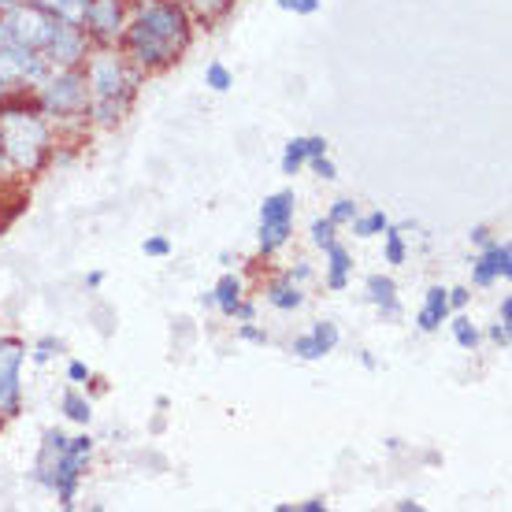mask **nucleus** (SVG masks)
Returning a JSON list of instances; mask_svg holds the SVG:
<instances>
[{"mask_svg": "<svg viewBox=\"0 0 512 512\" xmlns=\"http://www.w3.org/2000/svg\"><path fill=\"white\" fill-rule=\"evenodd\" d=\"M360 364H364V368H372V372H375V357H372V353H360Z\"/></svg>", "mask_w": 512, "mask_h": 512, "instance_id": "49530a36", "label": "nucleus"}, {"mask_svg": "<svg viewBox=\"0 0 512 512\" xmlns=\"http://www.w3.org/2000/svg\"><path fill=\"white\" fill-rule=\"evenodd\" d=\"M364 294H368V301L379 308V316H383L386 323H397L401 316H405V305H401V297H397L394 275H386V271L368 275V279H364Z\"/></svg>", "mask_w": 512, "mask_h": 512, "instance_id": "4468645a", "label": "nucleus"}, {"mask_svg": "<svg viewBox=\"0 0 512 512\" xmlns=\"http://www.w3.org/2000/svg\"><path fill=\"white\" fill-rule=\"evenodd\" d=\"M23 364L26 342L23 338H0V427L23 412Z\"/></svg>", "mask_w": 512, "mask_h": 512, "instance_id": "0eeeda50", "label": "nucleus"}, {"mask_svg": "<svg viewBox=\"0 0 512 512\" xmlns=\"http://www.w3.org/2000/svg\"><path fill=\"white\" fill-rule=\"evenodd\" d=\"M49 75V64L45 56L34 49H23V45H4L0 49V78L12 93H34Z\"/></svg>", "mask_w": 512, "mask_h": 512, "instance_id": "1a4fd4ad", "label": "nucleus"}, {"mask_svg": "<svg viewBox=\"0 0 512 512\" xmlns=\"http://www.w3.org/2000/svg\"><path fill=\"white\" fill-rule=\"evenodd\" d=\"M141 253L153 256V260H167V256L175 253V245H171V238H167V234H149V238L141 242Z\"/></svg>", "mask_w": 512, "mask_h": 512, "instance_id": "c85d7f7f", "label": "nucleus"}, {"mask_svg": "<svg viewBox=\"0 0 512 512\" xmlns=\"http://www.w3.org/2000/svg\"><path fill=\"white\" fill-rule=\"evenodd\" d=\"M446 323H449V334H453V342H457L464 353H475V349H479V342H483V331H479V327H475V323L468 320L464 312H449Z\"/></svg>", "mask_w": 512, "mask_h": 512, "instance_id": "412c9836", "label": "nucleus"}, {"mask_svg": "<svg viewBox=\"0 0 512 512\" xmlns=\"http://www.w3.org/2000/svg\"><path fill=\"white\" fill-rule=\"evenodd\" d=\"M104 286V271L97 268V271H86V290H101Z\"/></svg>", "mask_w": 512, "mask_h": 512, "instance_id": "37998d69", "label": "nucleus"}, {"mask_svg": "<svg viewBox=\"0 0 512 512\" xmlns=\"http://www.w3.org/2000/svg\"><path fill=\"white\" fill-rule=\"evenodd\" d=\"M305 167H312V175H320L323 182H334V179H338V164H334V160L327 153H323V156H312V160H308Z\"/></svg>", "mask_w": 512, "mask_h": 512, "instance_id": "72a5a7b5", "label": "nucleus"}, {"mask_svg": "<svg viewBox=\"0 0 512 512\" xmlns=\"http://www.w3.org/2000/svg\"><path fill=\"white\" fill-rule=\"evenodd\" d=\"M67 383L71 386H90L93 383V368L86 360H67Z\"/></svg>", "mask_w": 512, "mask_h": 512, "instance_id": "473e14b6", "label": "nucleus"}, {"mask_svg": "<svg viewBox=\"0 0 512 512\" xmlns=\"http://www.w3.org/2000/svg\"><path fill=\"white\" fill-rule=\"evenodd\" d=\"M34 101H38V108L56 130L86 127L90 123V82H86L82 67L49 71L45 82L34 90Z\"/></svg>", "mask_w": 512, "mask_h": 512, "instance_id": "20e7f679", "label": "nucleus"}, {"mask_svg": "<svg viewBox=\"0 0 512 512\" xmlns=\"http://www.w3.org/2000/svg\"><path fill=\"white\" fill-rule=\"evenodd\" d=\"M334 231H338V227H334L331 219L316 216V219H312V227H308V242L316 245V249H323L327 242H334Z\"/></svg>", "mask_w": 512, "mask_h": 512, "instance_id": "cd10ccee", "label": "nucleus"}, {"mask_svg": "<svg viewBox=\"0 0 512 512\" xmlns=\"http://www.w3.org/2000/svg\"><path fill=\"white\" fill-rule=\"evenodd\" d=\"M0 19H4V26H8L12 45H23V49H34V52L45 49L52 38V30H56V19H52L49 12H41V8H34L30 0L15 4L12 12H4Z\"/></svg>", "mask_w": 512, "mask_h": 512, "instance_id": "9d476101", "label": "nucleus"}, {"mask_svg": "<svg viewBox=\"0 0 512 512\" xmlns=\"http://www.w3.org/2000/svg\"><path fill=\"white\" fill-rule=\"evenodd\" d=\"M323 264H327L323 286H327L331 294H346V290H349V279H353V253H349L346 245L334 238V242L323 245Z\"/></svg>", "mask_w": 512, "mask_h": 512, "instance_id": "2eb2a0df", "label": "nucleus"}, {"mask_svg": "<svg viewBox=\"0 0 512 512\" xmlns=\"http://www.w3.org/2000/svg\"><path fill=\"white\" fill-rule=\"evenodd\" d=\"M182 4L193 15V23H219L234 8V0H182Z\"/></svg>", "mask_w": 512, "mask_h": 512, "instance_id": "5701e85b", "label": "nucleus"}, {"mask_svg": "<svg viewBox=\"0 0 512 512\" xmlns=\"http://www.w3.org/2000/svg\"><path fill=\"white\" fill-rule=\"evenodd\" d=\"M15 4H23V0H0V15H4V12H12Z\"/></svg>", "mask_w": 512, "mask_h": 512, "instance_id": "a18cd8bd", "label": "nucleus"}, {"mask_svg": "<svg viewBox=\"0 0 512 512\" xmlns=\"http://www.w3.org/2000/svg\"><path fill=\"white\" fill-rule=\"evenodd\" d=\"M212 297H216L219 312H223L227 320H234V308H238V301L245 297V279L242 275H234V271L219 275V282L212 286Z\"/></svg>", "mask_w": 512, "mask_h": 512, "instance_id": "a211bd4d", "label": "nucleus"}, {"mask_svg": "<svg viewBox=\"0 0 512 512\" xmlns=\"http://www.w3.org/2000/svg\"><path fill=\"white\" fill-rule=\"evenodd\" d=\"M509 279H512V245L494 238L487 249H479L472 256V282L479 290H487L494 282H509Z\"/></svg>", "mask_w": 512, "mask_h": 512, "instance_id": "f8f14e48", "label": "nucleus"}, {"mask_svg": "<svg viewBox=\"0 0 512 512\" xmlns=\"http://www.w3.org/2000/svg\"><path fill=\"white\" fill-rule=\"evenodd\" d=\"M449 320V297H446V286H427V294H423V308L416 312V327L423 334H435L442 331V323Z\"/></svg>", "mask_w": 512, "mask_h": 512, "instance_id": "dca6fc26", "label": "nucleus"}, {"mask_svg": "<svg viewBox=\"0 0 512 512\" xmlns=\"http://www.w3.org/2000/svg\"><path fill=\"white\" fill-rule=\"evenodd\" d=\"M205 86L212 93H227L234 86V71L223 60H212V64L205 67Z\"/></svg>", "mask_w": 512, "mask_h": 512, "instance_id": "a878e982", "label": "nucleus"}, {"mask_svg": "<svg viewBox=\"0 0 512 512\" xmlns=\"http://www.w3.org/2000/svg\"><path fill=\"white\" fill-rule=\"evenodd\" d=\"M8 41H12V38H8V26H4V19H0V49H4Z\"/></svg>", "mask_w": 512, "mask_h": 512, "instance_id": "de8ad7c7", "label": "nucleus"}, {"mask_svg": "<svg viewBox=\"0 0 512 512\" xmlns=\"http://www.w3.org/2000/svg\"><path fill=\"white\" fill-rule=\"evenodd\" d=\"M360 205L353 201V197H338V201H331V208H327V219H331L334 227H349V219L357 216Z\"/></svg>", "mask_w": 512, "mask_h": 512, "instance_id": "bb28decb", "label": "nucleus"}, {"mask_svg": "<svg viewBox=\"0 0 512 512\" xmlns=\"http://www.w3.org/2000/svg\"><path fill=\"white\" fill-rule=\"evenodd\" d=\"M331 505L323 498H308V501H294V512H327Z\"/></svg>", "mask_w": 512, "mask_h": 512, "instance_id": "58836bf2", "label": "nucleus"}, {"mask_svg": "<svg viewBox=\"0 0 512 512\" xmlns=\"http://www.w3.org/2000/svg\"><path fill=\"white\" fill-rule=\"evenodd\" d=\"M498 323H505V327H512V297L505 294L498 305Z\"/></svg>", "mask_w": 512, "mask_h": 512, "instance_id": "79ce46f5", "label": "nucleus"}, {"mask_svg": "<svg viewBox=\"0 0 512 512\" xmlns=\"http://www.w3.org/2000/svg\"><path fill=\"white\" fill-rule=\"evenodd\" d=\"M282 12L290 15H301V19H308V15H320L323 0H275Z\"/></svg>", "mask_w": 512, "mask_h": 512, "instance_id": "7c9ffc66", "label": "nucleus"}, {"mask_svg": "<svg viewBox=\"0 0 512 512\" xmlns=\"http://www.w3.org/2000/svg\"><path fill=\"white\" fill-rule=\"evenodd\" d=\"M282 275H286V279H294V282H301V286H305V282L312 279V264H308V260H297L294 268H286V271H282Z\"/></svg>", "mask_w": 512, "mask_h": 512, "instance_id": "e433bc0d", "label": "nucleus"}, {"mask_svg": "<svg viewBox=\"0 0 512 512\" xmlns=\"http://www.w3.org/2000/svg\"><path fill=\"white\" fill-rule=\"evenodd\" d=\"M468 238H472L475 249H487V245L494 242V231H490L487 223H479V227H472V231H468Z\"/></svg>", "mask_w": 512, "mask_h": 512, "instance_id": "c9c22d12", "label": "nucleus"}, {"mask_svg": "<svg viewBox=\"0 0 512 512\" xmlns=\"http://www.w3.org/2000/svg\"><path fill=\"white\" fill-rule=\"evenodd\" d=\"M386 227H390V216H386L383 208H372V212H357V216L349 219V231L357 234L360 242H368V238H379Z\"/></svg>", "mask_w": 512, "mask_h": 512, "instance_id": "4be33fe9", "label": "nucleus"}, {"mask_svg": "<svg viewBox=\"0 0 512 512\" xmlns=\"http://www.w3.org/2000/svg\"><path fill=\"white\" fill-rule=\"evenodd\" d=\"M30 4L41 8V12H49L56 23L82 26V12H86V4H90V0H30Z\"/></svg>", "mask_w": 512, "mask_h": 512, "instance_id": "aec40b11", "label": "nucleus"}, {"mask_svg": "<svg viewBox=\"0 0 512 512\" xmlns=\"http://www.w3.org/2000/svg\"><path fill=\"white\" fill-rule=\"evenodd\" d=\"M490 342H494V346H501V349H509L512 346V327H505V323H494V327H490Z\"/></svg>", "mask_w": 512, "mask_h": 512, "instance_id": "4c0bfd02", "label": "nucleus"}, {"mask_svg": "<svg viewBox=\"0 0 512 512\" xmlns=\"http://www.w3.org/2000/svg\"><path fill=\"white\" fill-rule=\"evenodd\" d=\"M297 197L294 190H275L260 201V227H256V253L275 256L294 238Z\"/></svg>", "mask_w": 512, "mask_h": 512, "instance_id": "423d86ee", "label": "nucleus"}, {"mask_svg": "<svg viewBox=\"0 0 512 512\" xmlns=\"http://www.w3.org/2000/svg\"><path fill=\"white\" fill-rule=\"evenodd\" d=\"M338 342H342L338 323L320 320V323H312V331L308 334H297L294 342H290V353H294L297 360H323L338 349Z\"/></svg>", "mask_w": 512, "mask_h": 512, "instance_id": "ddd939ff", "label": "nucleus"}, {"mask_svg": "<svg viewBox=\"0 0 512 512\" xmlns=\"http://www.w3.org/2000/svg\"><path fill=\"white\" fill-rule=\"evenodd\" d=\"M327 149H331V145H327L323 134H308V160H312V156H323Z\"/></svg>", "mask_w": 512, "mask_h": 512, "instance_id": "a19ab883", "label": "nucleus"}, {"mask_svg": "<svg viewBox=\"0 0 512 512\" xmlns=\"http://www.w3.org/2000/svg\"><path fill=\"white\" fill-rule=\"evenodd\" d=\"M60 412H64L67 420L71 423H78V427H90V420H93V401L78 386H71V390H64L60 394Z\"/></svg>", "mask_w": 512, "mask_h": 512, "instance_id": "6ab92c4d", "label": "nucleus"}, {"mask_svg": "<svg viewBox=\"0 0 512 512\" xmlns=\"http://www.w3.org/2000/svg\"><path fill=\"white\" fill-rule=\"evenodd\" d=\"M234 320H238V323L256 320V305H253V301H245V297H242V301H238V308H234Z\"/></svg>", "mask_w": 512, "mask_h": 512, "instance_id": "ea45409f", "label": "nucleus"}, {"mask_svg": "<svg viewBox=\"0 0 512 512\" xmlns=\"http://www.w3.org/2000/svg\"><path fill=\"white\" fill-rule=\"evenodd\" d=\"M193 26L197 23L182 0H138V8H130V23L119 49L141 75L167 71L190 52Z\"/></svg>", "mask_w": 512, "mask_h": 512, "instance_id": "f257e3e1", "label": "nucleus"}, {"mask_svg": "<svg viewBox=\"0 0 512 512\" xmlns=\"http://www.w3.org/2000/svg\"><path fill=\"white\" fill-rule=\"evenodd\" d=\"M12 171H8V160H4V153H0V179H8Z\"/></svg>", "mask_w": 512, "mask_h": 512, "instance_id": "8fccbe9b", "label": "nucleus"}, {"mask_svg": "<svg viewBox=\"0 0 512 512\" xmlns=\"http://www.w3.org/2000/svg\"><path fill=\"white\" fill-rule=\"evenodd\" d=\"M90 49H93V41L86 38V30H82V26L56 23V30H52L49 45L41 49V56H45L49 71H67V67H82V64H86Z\"/></svg>", "mask_w": 512, "mask_h": 512, "instance_id": "9b49d317", "label": "nucleus"}, {"mask_svg": "<svg viewBox=\"0 0 512 512\" xmlns=\"http://www.w3.org/2000/svg\"><path fill=\"white\" fill-rule=\"evenodd\" d=\"M60 349H64V342H60V338H38V342H34V349H26V353H30V360H34V364H49Z\"/></svg>", "mask_w": 512, "mask_h": 512, "instance_id": "c756f323", "label": "nucleus"}, {"mask_svg": "<svg viewBox=\"0 0 512 512\" xmlns=\"http://www.w3.org/2000/svg\"><path fill=\"white\" fill-rule=\"evenodd\" d=\"M56 127L38 108L34 93H8L0 101V153L12 175H38L52 160Z\"/></svg>", "mask_w": 512, "mask_h": 512, "instance_id": "f03ea898", "label": "nucleus"}, {"mask_svg": "<svg viewBox=\"0 0 512 512\" xmlns=\"http://www.w3.org/2000/svg\"><path fill=\"white\" fill-rule=\"evenodd\" d=\"M201 305H205V308H216V297H212V290H208V294H201Z\"/></svg>", "mask_w": 512, "mask_h": 512, "instance_id": "09e8293b", "label": "nucleus"}, {"mask_svg": "<svg viewBox=\"0 0 512 512\" xmlns=\"http://www.w3.org/2000/svg\"><path fill=\"white\" fill-rule=\"evenodd\" d=\"M130 23V0H90L82 12V30L93 45L101 49H119Z\"/></svg>", "mask_w": 512, "mask_h": 512, "instance_id": "6e6552de", "label": "nucleus"}, {"mask_svg": "<svg viewBox=\"0 0 512 512\" xmlns=\"http://www.w3.org/2000/svg\"><path fill=\"white\" fill-rule=\"evenodd\" d=\"M394 509H397V512H423V501H412V498H405V501H397Z\"/></svg>", "mask_w": 512, "mask_h": 512, "instance_id": "c03bdc74", "label": "nucleus"}, {"mask_svg": "<svg viewBox=\"0 0 512 512\" xmlns=\"http://www.w3.org/2000/svg\"><path fill=\"white\" fill-rule=\"evenodd\" d=\"M238 338L242 342H249V346H271V334L264 331V327H256V320H249V323H238Z\"/></svg>", "mask_w": 512, "mask_h": 512, "instance_id": "2f4dec72", "label": "nucleus"}, {"mask_svg": "<svg viewBox=\"0 0 512 512\" xmlns=\"http://www.w3.org/2000/svg\"><path fill=\"white\" fill-rule=\"evenodd\" d=\"M8 93H12V90H8V86H4V78H0V101H4V97H8Z\"/></svg>", "mask_w": 512, "mask_h": 512, "instance_id": "3c124183", "label": "nucleus"}, {"mask_svg": "<svg viewBox=\"0 0 512 512\" xmlns=\"http://www.w3.org/2000/svg\"><path fill=\"white\" fill-rule=\"evenodd\" d=\"M264 297H268V305L279 308V312H297V308H305V286L294 279H286V275L268 279Z\"/></svg>", "mask_w": 512, "mask_h": 512, "instance_id": "f3484780", "label": "nucleus"}, {"mask_svg": "<svg viewBox=\"0 0 512 512\" xmlns=\"http://www.w3.org/2000/svg\"><path fill=\"white\" fill-rule=\"evenodd\" d=\"M409 260V242H405V231L397 227V223H390L383 231V264H390V268H401Z\"/></svg>", "mask_w": 512, "mask_h": 512, "instance_id": "b1692460", "label": "nucleus"}, {"mask_svg": "<svg viewBox=\"0 0 512 512\" xmlns=\"http://www.w3.org/2000/svg\"><path fill=\"white\" fill-rule=\"evenodd\" d=\"M86 82H90V123L93 127H116L130 116V108L138 101L141 71L130 64L123 49H101L93 45L86 56Z\"/></svg>", "mask_w": 512, "mask_h": 512, "instance_id": "7ed1b4c3", "label": "nucleus"}, {"mask_svg": "<svg viewBox=\"0 0 512 512\" xmlns=\"http://www.w3.org/2000/svg\"><path fill=\"white\" fill-rule=\"evenodd\" d=\"M305 164H308V134H301V138L286 141V149H282V175H297Z\"/></svg>", "mask_w": 512, "mask_h": 512, "instance_id": "393cba45", "label": "nucleus"}, {"mask_svg": "<svg viewBox=\"0 0 512 512\" xmlns=\"http://www.w3.org/2000/svg\"><path fill=\"white\" fill-rule=\"evenodd\" d=\"M446 297H449V312H464L468 301H472V286H453V290H446Z\"/></svg>", "mask_w": 512, "mask_h": 512, "instance_id": "f704fd0d", "label": "nucleus"}, {"mask_svg": "<svg viewBox=\"0 0 512 512\" xmlns=\"http://www.w3.org/2000/svg\"><path fill=\"white\" fill-rule=\"evenodd\" d=\"M93 449H97V438L90 431L67 438V446L52 457L49 464H34L30 468V479L45 487L52 498L60 501V509H75L78 505V487H82V475H86V464H90Z\"/></svg>", "mask_w": 512, "mask_h": 512, "instance_id": "39448f33", "label": "nucleus"}]
</instances>
